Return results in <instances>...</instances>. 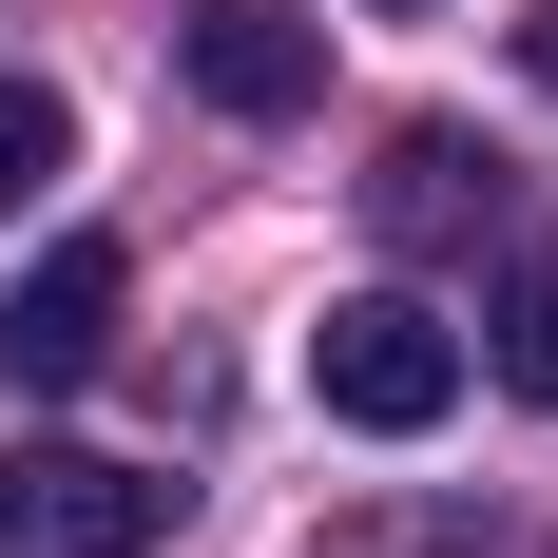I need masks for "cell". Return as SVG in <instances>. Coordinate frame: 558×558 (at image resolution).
<instances>
[{
	"label": "cell",
	"instance_id": "cell-1",
	"mask_svg": "<svg viewBox=\"0 0 558 558\" xmlns=\"http://www.w3.org/2000/svg\"><path fill=\"white\" fill-rule=\"evenodd\" d=\"M308 404L366 424V444H424V424L462 404V328L424 308V289H347L328 328H308Z\"/></svg>",
	"mask_w": 558,
	"mask_h": 558
},
{
	"label": "cell",
	"instance_id": "cell-2",
	"mask_svg": "<svg viewBox=\"0 0 558 558\" xmlns=\"http://www.w3.org/2000/svg\"><path fill=\"white\" fill-rule=\"evenodd\" d=\"M116 289H135V270H116L97 231H58L39 270L0 289V386H20V404H58V386H97V366H116Z\"/></svg>",
	"mask_w": 558,
	"mask_h": 558
},
{
	"label": "cell",
	"instance_id": "cell-3",
	"mask_svg": "<svg viewBox=\"0 0 558 558\" xmlns=\"http://www.w3.org/2000/svg\"><path fill=\"white\" fill-rule=\"evenodd\" d=\"M20 539L39 558H155L173 539V482L155 462H97V444H39L20 462Z\"/></svg>",
	"mask_w": 558,
	"mask_h": 558
},
{
	"label": "cell",
	"instance_id": "cell-4",
	"mask_svg": "<svg viewBox=\"0 0 558 558\" xmlns=\"http://www.w3.org/2000/svg\"><path fill=\"white\" fill-rule=\"evenodd\" d=\"M193 97L270 135V116H308V97H328V39H308L289 0H193Z\"/></svg>",
	"mask_w": 558,
	"mask_h": 558
},
{
	"label": "cell",
	"instance_id": "cell-5",
	"mask_svg": "<svg viewBox=\"0 0 558 558\" xmlns=\"http://www.w3.org/2000/svg\"><path fill=\"white\" fill-rule=\"evenodd\" d=\"M366 213H386L404 251H444V231H501V155L424 116V135H386V173H366Z\"/></svg>",
	"mask_w": 558,
	"mask_h": 558
},
{
	"label": "cell",
	"instance_id": "cell-6",
	"mask_svg": "<svg viewBox=\"0 0 558 558\" xmlns=\"http://www.w3.org/2000/svg\"><path fill=\"white\" fill-rule=\"evenodd\" d=\"M482 366H501L520 404H558V231H539V251L501 270V328H482Z\"/></svg>",
	"mask_w": 558,
	"mask_h": 558
},
{
	"label": "cell",
	"instance_id": "cell-7",
	"mask_svg": "<svg viewBox=\"0 0 558 558\" xmlns=\"http://www.w3.org/2000/svg\"><path fill=\"white\" fill-rule=\"evenodd\" d=\"M58 155H77V116H58L39 77H0V213H20V193H58Z\"/></svg>",
	"mask_w": 558,
	"mask_h": 558
},
{
	"label": "cell",
	"instance_id": "cell-8",
	"mask_svg": "<svg viewBox=\"0 0 558 558\" xmlns=\"http://www.w3.org/2000/svg\"><path fill=\"white\" fill-rule=\"evenodd\" d=\"M0 558H20V462H0Z\"/></svg>",
	"mask_w": 558,
	"mask_h": 558
},
{
	"label": "cell",
	"instance_id": "cell-9",
	"mask_svg": "<svg viewBox=\"0 0 558 558\" xmlns=\"http://www.w3.org/2000/svg\"><path fill=\"white\" fill-rule=\"evenodd\" d=\"M539 77H558V0H539Z\"/></svg>",
	"mask_w": 558,
	"mask_h": 558
},
{
	"label": "cell",
	"instance_id": "cell-10",
	"mask_svg": "<svg viewBox=\"0 0 558 558\" xmlns=\"http://www.w3.org/2000/svg\"><path fill=\"white\" fill-rule=\"evenodd\" d=\"M404 558H462V539H404Z\"/></svg>",
	"mask_w": 558,
	"mask_h": 558
}]
</instances>
